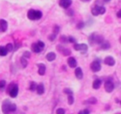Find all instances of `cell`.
<instances>
[{
	"label": "cell",
	"instance_id": "1",
	"mask_svg": "<svg viewBox=\"0 0 121 114\" xmlns=\"http://www.w3.org/2000/svg\"><path fill=\"white\" fill-rule=\"evenodd\" d=\"M17 106L15 104H12L9 99H6L1 104V111L4 114H10L16 111Z\"/></svg>",
	"mask_w": 121,
	"mask_h": 114
},
{
	"label": "cell",
	"instance_id": "2",
	"mask_svg": "<svg viewBox=\"0 0 121 114\" xmlns=\"http://www.w3.org/2000/svg\"><path fill=\"white\" fill-rule=\"evenodd\" d=\"M43 16V13L40 11L38 10H34V9H30L28 11L27 16L30 20L32 21H35V20H39Z\"/></svg>",
	"mask_w": 121,
	"mask_h": 114
},
{
	"label": "cell",
	"instance_id": "3",
	"mask_svg": "<svg viewBox=\"0 0 121 114\" xmlns=\"http://www.w3.org/2000/svg\"><path fill=\"white\" fill-rule=\"evenodd\" d=\"M7 92H9V96L11 98H16L18 94V87L17 84H10L7 89Z\"/></svg>",
	"mask_w": 121,
	"mask_h": 114
},
{
	"label": "cell",
	"instance_id": "4",
	"mask_svg": "<svg viewBox=\"0 0 121 114\" xmlns=\"http://www.w3.org/2000/svg\"><path fill=\"white\" fill-rule=\"evenodd\" d=\"M45 47V43L42 41H38V43H33L31 45V50L34 53H40Z\"/></svg>",
	"mask_w": 121,
	"mask_h": 114
},
{
	"label": "cell",
	"instance_id": "5",
	"mask_svg": "<svg viewBox=\"0 0 121 114\" xmlns=\"http://www.w3.org/2000/svg\"><path fill=\"white\" fill-rule=\"evenodd\" d=\"M106 12V9L99 5H96L92 9H91V13L94 16H99V14H104Z\"/></svg>",
	"mask_w": 121,
	"mask_h": 114
},
{
	"label": "cell",
	"instance_id": "6",
	"mask_svg": "<svg viewBox=\"0 0 121 114\" xmlns=\"http://www.w3.org/2000/svg\"><path fill=\"white\" fill-rule=\"evenodd\" d=\"M90 68H91V70L92 72H99L101 70V64H100V62L99 61L95 60V61H94V62H92L91 63Z\"/></svg>",
	"mask_w": 121,
	"mask_h": 114
},
{
	"label": "cell",
	"instance_id": "7",
	"mask_svg": "<svg viewBox=\"0 0 121 114\" xmlns=\"http://www.w3.org/2000/svg\"><path fill=\"white\" fill-rule=\"evenodd\" d=\"M104 88H105V90L106 92L108 93H111L113 90H114V88H115V85L114 84L110 81V80H108L105 82V84H104Z\"/></svg>",
	"mask_w": 121,
	"mask_h": 114
},
{
	"label": "cell",
	"instance_id": "8",
	"mask_svg": "<svg viewBox=\"0 0 121 114\" xmlns=\"http://www.w3.org/2000/svg\"><path fill=\"white\" fill-rule=\"evenodd\" d=\"M57 50L65 56H68V55H69L71 54V50H69V49H67V48H65V47H63L62 45H58L57 46Z\"/></svg>",
	"mask_w": 121,
	"mask_h": 114
},
{
	"label": "cell",
	"instance_id": "9",
	"mask_svg": "<svg viewBox=\"0 0 121 114\" xmlns=\"http://www.w3.org/2000/svg\"><path fill=\"white\" fill-rule=\"evenodd\" d=\"M74 49L77 51H84L86 52L88 50V46L85 43H82V44H78V43H75L74 45Z\"/></svg>",
	"mask_w": 121,
	"mask_h": 114
},
{
	"label": "cell",
	"instance_id": "10",
	"mask_svg": "<svg viewBox=\"0 0 121 114\" xmlns=\"http://www.w3.org/2000/svg\"><path fill=\"white\" fill-rule=\"evenodd\" d=\"M72 3V0H60L59 5L63 9H67L70 6Z\"/></svg>",
	"mask_w": 121,
	"mask_h": 114
},
{
	"label": "cell",
	"instance_id": "11",
	"mask_svg": "<svg viewBox=\"0 0 121 114\" xmlns=\"http://www.w3.org/2000/svg\"><path fill=\"white\" fill-rule=\"evenodd\" d=\"M104 64L108 66H113L116 64V60L111 56H108L104 59Z\"/></svg>",
	"mask_w": 121,
	"mask_h": 114
},
{
	"label": "cell",
	"instance_id": "12",
	"mask_svg": "<svg viewBox=\"0 0 121 114\" xmlns=\"http://www.w3.org/2000/svg\"><path fill=\"white\" fill-rule=\"evenodd\" d=\"M8 23L6 20L0 19V32H5L7 30Z\"/></svg>",
	"mask_w": 121,
	"mask_h": 114
},
{
	"label": "cell",
	"instance_id": "13",
	"mask_svg": "<svg viewBox=\"0 0 121 114\" xmlns=\"http://www.w3.org/2000/svg\"><path fill=\"white\" fill-rule=\"evenodd\" d=\"M67 63L71 68H75L77 65V60L73 57H70L67 59Z\"/></svg>",
	"mask_w": 121,
	"mask_h": 114
},
{
	"label": "cell",
	"instance_id": "14",
	"mask_svg": "<svg viewBox=\"0 0 121 114\" xmlns=\"http://www.w3.org/2000/svg\"><path fill=\"white\" fill-rule=\"evenodd\" d=\"M74 74H75V76L78 79H82L83 78V71L82 70L81 67H77L75 69V71H74Z\"/></svg>",
	"mask_w": 121,
	"mask_h": 114
},
{
	"label": "cell",
	"instance_id": "15",
	"mask_svg": "<svg viewBox=\"0 0 121 114\" xmlns=\"http://www.w3.org/2000/svg\"><path fill=\"white\" fill-rule=\"evenodd\" d=\"M38 74L41 76L44 75L46 70L45 65L43 63H40V64H38Z\"/></svg>",
	"mask_w": 121,
	"mask_h": 114
},
{
	"label": "cell",
	"instance_id": "16",
	"mask_svg": "<svg viewBox=\"0 0 121 114\" xmlns=\"http://www.w3.org/2000/svg\"><path fill=\"white\" fill-rule=\"evenodd\" d=\"M35 90H36L37 94H38V95H42V94H43L44 92H45V87H44V85H43L42 83L38 84Z\"/></svg>",
	"mask_w": 121,
	"mask_h": 114
},
{
	"label": "cell",
	"instance_id": "17",
	"mask_svg": "<svg viewBox=\"0 0 121 114\" xmlns=\"http://www.w3.org/2000/svg\"><path fill=\"white\" fill-rule=\"evenodd\" d=\"M97 101H97V99L95 98V97H94V96H92V97L88 99L87 100L84 101L83 102V104H91V105H93V104H97Z\"/></svg>",
	"mask_w": 121,
	"mask_h": 114
},
{
	"label": "cell",
	"instance_id": "18",
	"mask_svg": "<svg viewBox=\"0 0 121 114\" xmlns=\"http://www.w3.org/2000/svg\"><path fill=\"white\" fill-rule=\"evenodd\" d=\"M101 84H102V81L99 79H96L94 81L93 84H92V87L94 89H99L101 87Z\"/></svg>",
	"mask_w": 121,
	"mask_h": 114
},
{
	"label": "cell",
	"instance_id": "19",
	"mask_svg": "<svg viewBox=\"0 0 121 114\" xmlns=\"http://www.w3.org/2000/svg\"><path fill=\"white\" fill-rule=\"evenodd\" d=\"M56 58V55L55 53H49L47 54L46 55V59L49 61V62H52L53 60H55Z\"/></svg>",
	"mask_w": 121,
	"mask_h": 114
},
{
	"label": "cell",
	"instance_id": "20",
	"mask_svg": "<svg viewBox=\"0 0 121 114\" xmlns=\"http://www.w3.org/2000/svg\"><path fill=\"white\" fill-rule=\"evenodd\" d=\"M8 52L7 50H6L5 47H3V46H0V56H6L7 55Z\"/></svg>",
	"mask_w": 121,
	"mask_h": 114
},
{
	"label": "cell",
	"instance_id": "21",
	"mask_svg": "<svg viewBox=\"0 0 121 114\" xmlns=\"http://www.w3.org/2000/svg\"><path fill=\"white\" fill-rule=\"evenodd\" d=\"M37 83L35 82H31L30 84V87H29V89L31 91V92H34L35 91L36 89V87H37Z\"/></svg>",
	"mask_w": 121,
	"mask_h": 114
},
{
	"label": "cell",
	"instance_id": "22",
	"mask_svg": "<svg viewBox=\"0 0 121 114\" xmlns=\"http://www.w3.org/2000/svg\"><path fill=\"white\" fill-rule=\"evenodd\" d=\"M101 48H102V49H104V50L108 49V48L111 47L110 43H109L108 42H105V41H104V42L101 44Z\"/></svg>",
	"mask_w": 121,
	"mask_h": 114
},
{
	"label": "cell",
	"instance_id": "23",
	"mask_svg": "<svg viewBox=\"0 0 121 114\" xmlns=\"http://www.w3.org/2000/svg\"><path fill=\"white\" fill-rule=\"evenodd\" d=\"M21 65H22L23 68H25V67H27L28 62H27L26 58H25V57H22L21 58Z\"/></svg>",
	"mask_w": 121,
	"mask_h": 114
},
{
	"label": "cell",
	"instance_id": "24",
	"mask_svg": "<svg viewBox=\"0 0 121 114\" xmlns=\"http://www.w3.org/2000/svg\"><path fill=\"white\" fill-rule=\"evenodd\" d=\"M67 100H68V104L69 105H72L74 104V99L73 95H68Z\"/></svg>",
	"mask_w": 121,
	"mask_h": 114
},
{
	"label": "cell",
	"instance_id": "25",
	"mask_svg": "<svg viewBox=\"0 0 121 114\" xmlns=\"http://www.w3.org/2000/svg\"><path fill=\"white\" fill-rule=\"evenodd\" d=\"M63 92H64L65 94H66L67 95H73V92L69 88H65V89H64Z\"/></svg>",
	"mask_w": 121,
	"mask_h": 114
},
{
	"label": "cell",
	"instance_id": "26",
	"mask_svg": "<svg viewBox=\"0 0 121 114\" xmlns=\"http://www.w3.org/2000/svg\"><path fill=\"white\" fill-rule=\"evenodd\" d=\"M5 48H6V50H7V52H11V51H12V50H13V45H12L11 43H8V44L6 45Z\"/></svg>",
	"mask_w": 121,
	"mask_h": 114
},
{
	"label": "cell",
	"instance_id": "27",
	"mask_svg": "<svg viewBox=\"0 0 121 114\" xmlns=\"http://www.w3.org/2000/svg\"><path fill=\"white\" fill-rule=\"evenodd\" d=\"M60 42L62 43H68V39L66 36L62 35L60 37Z\"/></svg>",
	"mask_w": 121,
	"mask_h": 114
},
{
	"label": "cell",
	"instance_id": "28",
	"mask_svg": "<svg viewBox=\"0 0 121 114\" xmlns=\"http://www.w3.org/2000/svg\"><path fill=\"white\" fill-rule=\"evenodd\" d=\"M56 114H65V111L64 109L59 108L56 110Z\"/></svg>",
	"mask_w": 121,
	"mask_h": 114
},
{
	"label": "cell",
	"instance_id": "29",
	"mask_svg": "<svg viewBox=\"0 0 121 114\" xmlns=\"http://www.w3.org/2000/svg\"><path fill=\"white\" fill-rule=\"evenodd\" d=\"M60 31V27L58 26H55L54 28H53V33L57 35Z\"/></svg>",
	"mask_w": 121,
	"mask_h": 114
},
{
	"label": "cell",
	"instance_id": "30",
	"mask_svg": "<svg viewBox=\"0 0 121 114\" xmlns=\"http://www.w3.org/2000/svg\"><path fill=\"white\" fill-rule=\"evenodd\" d=\"M84 27V22H79L78 23V24L77 25V28L78 29H82Z\"/></svg>",
	"mask_w": 121,
	"mask_h": 114
},
{
	"label": "cell",
	"instance_id": "31",
	"mask_svg": "<svg viewBox=\"0 0 121 114\" xmlns=\"http://www.w3.org/2000/svg\"><path fill=\"white\" fill-rule=\"evenodd\" d=\"M6 82L5 80H4V79L0 80V89L4 88V87L6 86Z\"/></svg>",
	"mask_w": 121,
	"mask_h": 114
},
{
	"label": "cell",
	"instance_id": "32",
	"mask_svg": "<svg viewBox=\"0 0 121 114\" xmlns=\"http://www.w3.org/2000/svg\"><path fill=\"white\" fill-rule=\"evenodd\" d=\"M67 39H68V42H69V43H74L76 42V39H75L74 37H72V36H69V37H68V38H67Z\"/></svg>",
	"mask_w": 121,
	"mask_h": 114
},
{
	"label": "cell",
	"instance_id": "33",
	"mask_svg": "<svg viewBox=\"0 0 121 114\" xmlns=\"http://www.w3.org/2000/svg\"><path fill=\"white\" fill-rule=\"evenodd\" d=\"M23 57H25V58H29V57H30V52H29V51H26V52L23 53Z\"/></svg>",
	"mask_w": 121,
	"mask_h": 114
},
{
	"label": "cell",
	"instance_id": "34",
	"mask_svg": "<svg viewBox=\"0 0 121 114\" xmlns=\"http://www.w3.org/2000/svg\"><path fill=\"white\" fill-rule=\"evenodd\" d=\"M56 36H57V35L52 33V34H51V35L49 36V40H50V41H54L55 39L56 38Z\"/></svg>",
	"mask_w": 121,
	"mask_h": 114
},
{
	"label": "cell",
	"instance_id": "35",
	"mask_svg": "<svg viewBox=\"0 0 121 114\" xmlns=\"http://www.w3.org/2000/svg\"><path fill=\"white\" fill-rule=\"evenodd\" d=\"M67 13L69 16H72V15L74 14V12H73V11H72V9H69V10L67 11Z\"/></svg>",
	"mask_w": 121,
	"mask_h": 114
},
{
	"label": "cell",
	"instance_id": "36",
	"mask_svg": "<svg viewBox=\"0 0 121 114\" xmlns=\"http://www.w3.org/2000/svg\"><path fill=\"white\" fill-rule=\"evenodd\" d=\"M82 112H83V114H90L89 110L87 109H84V111H82Z\"/></svg>",
	"mask_w": 121,
	"mask_h": 114
},
{
	"label": "cell",
	"instance_id": "37",
	"mask_svg": "<svg viewBox=\"0 0 121 114\" xmlns=\"http://www.w3.org/2000/svg\"><path fill=\"white\" fill-rule=\"evenodd\" d=\"M121 11H119L118 12V13H117V16H118V18H121Z\"/></svg>",
	"mask_w": 121,
	"mask_h": 114
},
{
	"label": "cell",
	"instance_id": "38",
	"mask_svg": "<svg viewBox=\"0 0 121 114\" xmlns=\"http://www.w3.org/2000/svg\"><path fill=\"white\" fill-rule=\"evenodd\" d=\"M82 1H84V2H86V1H89L90 0H81Z\"/></svg>",
	"mask_w": 121,
	"mask_h": 114
},
{
	"label": "cell",
	"instance_id": "39",
	"mask_svg": "<svg viewBox=\"0 0 121 114\" xmlns=\"http://www.w3.org/2000/svg\"><path fill=\"white\" fill-rule=\"evenodd\" d=\"M111 0H104V2H108V1H110Z\"/></svg>",
	"mask_w": 121,
	"mask_h": 114
},
{
	"label": "cell",
	"instance_id": "40",
	"mask_svg": "<svg viewBox=\"0 0 121 114\" xmlns=\"http://www.w3.org/2000/svg\"><path fill=\"white\" fill-rule=\"evenodd\" d=\"M78 114H83V112H82V111H80L79 113H78Z\"/></svg>",
	"mask_w": 121,
	"mask_h": 114
}]
</instances>
